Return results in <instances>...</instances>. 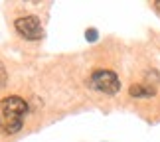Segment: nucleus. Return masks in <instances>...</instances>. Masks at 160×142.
<instances>
[{"mask_svg": "<svg viewBox=\"0 0 160 142\" xmlns=\"http://www.w3.org/2000/svg\"><path fill=\"white\" fill-rule=\"evenodd\" d=\"M85 38H87L89 42H97V38H99V34H97V30H87V32H85Z\"/></svg>", "mask_w": 160, "mask_h": 142, "instance_id": "obj_5", "label": "nucleus"}, {"mask_svg": "<svg viewBox=\"0 0 160 142\" xmlns=\"http://www.w3.org/2000/svg\"><path fill=\"white\" fill-rule=\"evenodd\" d=\"M0 85H4V69H2V63H0Z\"/></svg>", "mask_w": 160, "mask_h": 142, "instance_id": "obj_6", "label": "nucleus"}, {"mask_svg": "<svg viewBox=\"0 0 160 142\" xmlns=\"http://www.w3.org/2000/svg\"><path fill=\"white\" fill-rule=\"evenodd\" d=\"M89 83L95 91H101V93H105V95H117L119 89H121L119 77L111 69H95L91 73Z\"/></svg>", "mask_w": 160, "mask_h": 142, "instance_id": "obj_2", "label": "nucleus"}, {"mask_svg": "<svg viewBox=\"0 0 160 142\" xmlns=\"http://www.w3.org/2000/svg\"><path fill=\"white\" fill-rule=\"evenodd\" d=\"M128 95L134 97V99H150V97L156 95V87H152V85L137 83V85H131V89H128Z\"/></svg>", "mask_w": 160, "mask_h": 142, "instance_id": "obj_4", "label": "nucleus"}, {"mask_svg": "<svg viewBox=\"0 0 160 142\" xmlns=\"http://www.w3.org/2000/svg\"><path fill=\"white\" fill-rule=\"evenodd\" d=\"M14 28H16V32L20 34L24 40L38 42V40L44 38V28H42V22H40V18H38V16L28 14V16H20V18H16Z\"/></svg>", "mask_w": 160, "mask_h": 142, "instance_id": "obj_3", "label": "nucleus"}, {"mask_svg": "<svg viewBox=\"0 0 160 142\" xmlns=\"http://www.w3.org/2000/svg\"><path fill=\"white\" fill-rule=\"evenodd\" d=\"M28 103L18 95H10L0 101V128L6 134H16L24 125Z\"/></svg>", "mask_w": 160, "mask_h": 142, "instance_id": "obj_1", "label": "nucleus"}]
</instances>
